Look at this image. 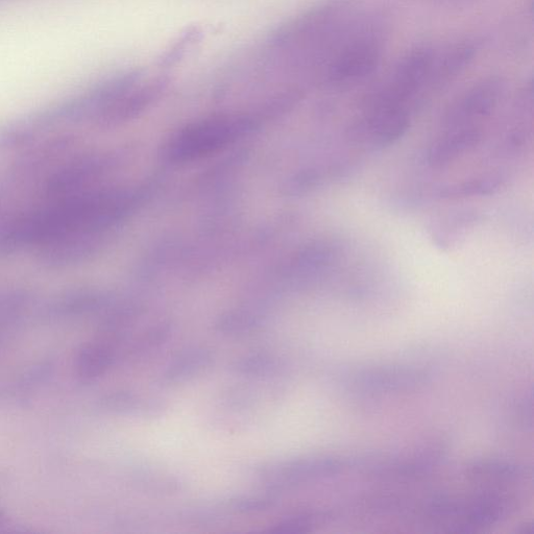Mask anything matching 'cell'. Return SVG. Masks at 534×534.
I'll return each instance as SVG.
<instances>
[{
  "instance_id": "obj_1",
  "label": "cell",
  "mask_w": 534,
  "mask_h": 534,
  "mask_svg": "<svg viewBox=\"0 0 534 534\" xmlns=\"http://www.w3.org/2000/svg\"><path fill=\"white\" fill-rule=\"evenodd\" d=\"M253 128L252 121L242 117H214L183 130L169 147L177 161H190L220 151L244 137Z\"/></svg>"
},
{
  "instance_id": "obj_2",
  "label": "cell",
  "mask_w": 534,
  "mask_h": 534,
  "mask_svg": "<svg viewBox=\"0 0 534 534\" xmlns=\"http://www.w3.org/2000/svg\"><path fill=\"white\" fill-rule=\"evenodd\" d=\"M410 126V113L401 107H369L350 130L352 140L371 151L390 147Z\"/></svg>"
},
{
  "instance_id": "obj_3",
  "label": "cell",
  "mask_w": 534,
  "mask_h": 534,
  "mask_svg": "<svg viewBox=\"0 0 534 534\" xmlns=\"http://www.w3.org/2000/svg\"><path fill=\"white\" fill-rule=\"evenodd\" d=\"M504 91L500 78L492 77L475 84L448 109L443 121V131L481 126L498 106Z\"/></svg>"
},
{
  "instance_id": "obj_4",
  "label": "cell",
  "mask_w": 534,
  "mask_h": 534,
  "mask_svg": "<svg viewBox=\"0 0 534 534\" xmlns=\"http://www.w3.org/2000/svg\"><path fill=\"white\" fill-rule=\"evenodd\" d=\"M382 44L373 35L360 36L346 45L329 67V79L349 84L373 74L381 62Z\"/></svg>"
},
{
  "instance_id": "obj_5",
  "label": "cell",
  "mask_w": 534,
  "mask_h": 534,
  "mask_svg": "<svg viewBox=\"0 0 534 534\" xmlns=\"http://www.w3.org/2000/svg\"><path fill=\"white\" fill-rule=\"evenodd\" d=\"M482 138L481 126L444 130L430 144L426 162L435 169L445 168L475 150Z\"/></svg>"
},
{
  "instance_id": "obj_6",
  "label": "cell",
  "mask_w": 534,
  "mask_h": 534,
  "mask_svg": "<svg viewBox=\"0 0 534 534\" xmlns=\"http://www.w3.org/2000/svg\"><path fill=\"white\" fill-rule=\"evenodd\" d=\"M478 45L473 41L459 42L440 59L434 61L428 81L433 88H442L458 77L474 61Z\"/></svg>"
},
{
  "instance_id": "obj_7",
  "label": "cell",
  "mask_w": 534,
  "mask_h": 534,
  "mask_svg": "<svg viewBox=\"0 0 534 534\" xmlns=\"http://www.w3.org/2000/svg\"><path fill=\"white\" fill-rule=\"evenodd\" d=\"M213 353L207 348H191L177 355L162 374L168 384L187 382L206 372L213 363Z\"/></svg>"
},
{
  "instance_id": "obj_8",
  "label": "cell",
  "mask_w": 534,
  "mask_h": 534,
  "mask_svg": "<svg viewBox=\"0 0 534 534\" xmlns=\"http://www.w3.org/2000/svg\"><path fill=\"white\" fill-rule=\"evenodd\" d=\"M507 178L501 174L485 175L464 182L443 186L434 192L435 198L455 200L487 197L505 186Z\"/></svg>"
},
{
  "instance_id": "obj_9",
  "label": "cell",
  "mask_w": 534,
  "mask_h": 534,
  "mask_svg": "<svg viewBox=\"0 0 534 534\" xmlns=\"http://www.w3.org/2000/svg\"><path fill=\"white\" fill-rule=\"evenodd\" d=\"M477 221L478 214L475 211H465L464 213L454 215L433 233L436 245L442 248H450L458 237L463 235Z\"/></svg>"
},
{
  "instance_id": "obj_10",
  "label": "cell",
  "mask_w": 534,
  "mask_h": 534,
  "mask_svg": "<svg viewBox=\"0 0 534 534\" xmlns=\"http://www.w3.org/2000/svg\"><path fill=\"white\" fill-rule=\"evenodd\" d=\"M278 362L275 357L267 354H251L237 359L232 364L236 374L248 377H259L276 371Z\"/></svg>"
},
{
  "instance_id": "obj_11",
  "label": "cell",
  "mask_w": 534,
  "mask_h": 534,
  "mask_svg": "<svg viewBox=\"0 0 534 534\" xmlns=\"http://www.w3.org/2000/svg\"><path fill=\"white\" fill-rule=\"evenodd\" d=\"M257 321L249 317H241V315H231L226 319L221 320L216 325L218 332L229 336H241L250 334L258 328Z\"/></svg>"
},
{
  "instance_id": "obj_12",
  "label": "cell",
  "mask_w": 534,
  "mask_h": 534,
  "mask_svg": "<svg viewBox=\"0 0 534 534\" xmlns=\"http://www.w3.org/2000/svg\"><path fill=\"white\" fill-rule=\"evenodd\" d=\"M275 499L272 497H238L231 500L230 505L234 511L242 514H254L269 511L274 507Z\"/></svg>"
},
{
  "instance_id": "obj_13",
  "label": "cell",
  "mask_w": 534,
  "mask_h": 534,
  "mask_svg": "<svg viewBox=\"0 0 534 534\" xmlns=\"http://www.w3.org/2000/svg\"><path fill=\"white\" fill-rule=\"evenodd\" d=\"M169 333H171V331L165 327L155 328L153 331L138 339L134 346V352L142 353L158 349L168 341Z\"/></svg>"
}]
</instances>
